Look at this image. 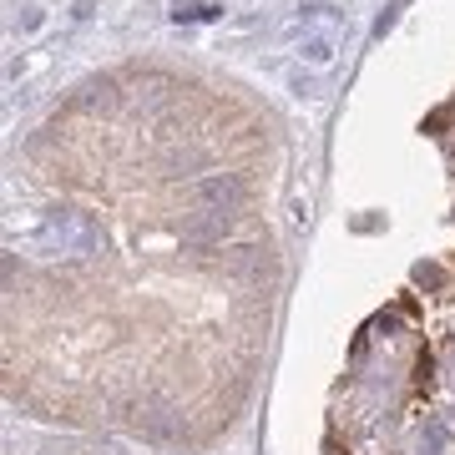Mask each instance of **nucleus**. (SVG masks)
I'll use <instances>...</instances> for the list:
<instances>
[{"mask_svg": "<svg viewBox=\"0 0 455 455\" xmlns=\"http://www.w3.org/2000/svg\"><path fill=\"white\" fill-rule=\"evenodd\" d=\"M31 243L41 248V253H56V258H91L96 253V223L91 218H81V213H46V223L31 233Z\"/></svg>", "mask_w": 455, "mask_h": 455, "instance_id": "f257e3e1", "label": "nucleus"}, {"mask_svg": "<svg viewBox=\"0 0 455 455\" xmlns=\"http://www.w3.org/2000/svg\"><path fill=\"white\" fill-rule=\"evenodd\" d=\"M183 198H188V203H198L203 213H233V208L248 198V183H243L238 173H208V178L188 183V188H183Z\"/></svg>", "mask_w": 455, "mask_h": 455, "instance_id": "f03ea898", "label": "nucleus"}, {"mask_svg": "<svg viewBox=\"0 0 455 455\" xmlns=\"http://www.w3.org/2000/svg\"><path fill=\"white\" fill-rule=\"evenodd\" d=\"M233 233V213H193L183 218V238L188 243H223Z\"/></svg>", "mask_w": 455, "mask_h": 455, "instance_id": "7ed1b4c3", "label": "nucleus"}, {"mask_svg": "<svg viewBox=\"0 0 455 455\" xmlns=\"http://www.w3.org/2000/svg\"><path fill=\"white\" fill-rule=\"evenodd\" d=\"M173 16L178 26H193V21H223V0H173Z\"/></svg>", "mask_w": 455, "mask_h": 455, "instance_id": "20e7f679", "label": "nucleus"}, {"mask_svg": "<svg viewBox=\"0 0 455 455\" xmlns=\"http://www.w3.org/2000/svg\"><path fill=\"white\" fill-rule=\"evenodd\" d=\"M299 56H304L309 66H329V61H334V31H324V36H304Z\"/></svg>", "mask_w": 455, "mask_h": 455, "instance_id": "39448f33", "label": "nucleus"}, {"mask_svg": "<svg viewBox=\"0 0 455 455\" xmlns=\"http://www.w3.org/2000/svg\"><path fill=\"white\" fill-rule=\"evenodd\" d=\"M111 91H117V81H106V76H101V81H86V96H81V101H91V106L101 101V106H106V101H111Z\"/></svg>", "mask_w": 455, "mask_h": 455, "instance_id": "423d86ee", "label": "nucleus"}, {"mask_svg": "<svg viewBox=\"0 0 455 455\" xmlns=\"http://www.w3.org/2000/svg\"><path fill=\"white\" fill-rule=\"evenodd\" d=\"M415 283H425V289H440V283H445V273H440L435 263H420V268H415Z\"/></svg>", "mask_w": 455, "mask_h": 455, "instance_id": "0eeeda50", "label": "nucleus"}, {"mask_svg": "<svg viewBox=\"0 0 455 455\" xmlns=\"http://www.w3.org/2000/svg\"><path fill=\"white\" fill-rule=\"evenodd\" d=\"M400 6H405V0H394V6H389V11H384V16L374 21V36H384V31L394 26V16H400Z\"/></svg>", "mask_w": 455, "mask_h": 455, "instance_id": "6e6552de", "label": "nucleus"}]
</instances>
